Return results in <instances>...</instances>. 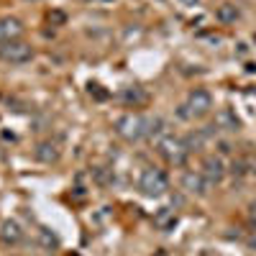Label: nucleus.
Instances as JSON below:
<instances>
[{"mask_svg": "<svg viewBox=\"0 0 256 256\" xmlns=\"http://www.w3.org/2000/svg\"><path fill=\"white\" fill-rule=\"evenodd\" d=\"M24 31H26V26L16 16H3L0 18V46L10 44V41H20Z\"/></svg>", "mask_w": 256, "mask_h": 256, "instance_id": "nucleus-8", "label": "nucleus"}, {"mask_svg": "<svg viewBox=\"0 0 256 256\" xmlns=\"http://www.w3.org/2000/svg\"><path fill=\"white\" fill-rule=\"evenodd\" d=\"M36 244L44 248V251H56L62 241H59V236H56L52 228H38L36 230Z\"/></svg>", "mask_w": 256, "mask_h": 256, "instance_id": "nucleus-17", "label": "nucleus"}, {"mask_svg": "<svg viewBox=\"0 0 256 256\" xmlns=\"http://www.w3.org/2000/svg\"><path fill=\"white\" fill-rule=\"evenodd\" d=\"M34 59V49L26 41H10V44L0 46V62L6 64H26Z\"/></svg>", "mask_w": 256, "mask_h": 256, "instance_id": "nucleus-4", "label": "nucleus"}, {"mask_svg": "<svg viewBox=\"0 0 256 256\" xmlns=\"http://www.w3.org/2000/svg\"><path fill=\"white\" fill-rule=\"evenodd\" d=\"M216 134H218L216 126H205V128H195V131H190V134L184 136V144H187V148H190V154H192V152H200L208 141L216 138Z\"/></svg>", "mask_w": 256, "mask_h": 256, "instance_id": "nucleus-9", "label": "nucleus"}, {"mask_svg": "<svg viewBox=\"0 0 256 256\" xmlns=\"http://www.w3.org/2000/svg\"><path fill=\"white\" fill-rule=\"evenodd\" d=\"M0 241L6 246H18L24 241V228L18 220H3L0 223Z\"/></svg>", "mask_w": 256, "mask_h": 256, "instance_id": "nucleus-11", "label": "nucleus"}, {"mask_svg": "<svg viewBox=\"0 0 256 256\" xmlns=\"http://www.w3.org/2000/svg\"><path fill=\"white\" fill-rule=\"evenodd\" d=\"M180 187L187 192V195H195V198H205L210 192V182L202 177V172H195V169H187V172L182 174L180 180Z\"/></svg>", "mask_w": 256, "mask_h": 256, "instance_id": "nucleus-6", "label": "nucleus"}, {"mask_svg": "<svg viewBox=\"0 0 256 256\" xmlns=\"http://www.w3.org/2000/svg\"><path fill=\"white\" fill-rule=\"evenodd\" d=\"M246 52H248V49H246V44H238V54H241V56H246Z\"/></svg>", "mask_w": 256, "mask_h": 256, "instance_id": "nucleus-26", "label": "nucleus"}, {"mask_svg": "<svg viewBox=\"0 0 256 256\" xmlns=\"http://www.w3.org/2000/svg\"><path fill=\"white\" fill-rule=\"evenodd\" d=\"M246 246L251 248V251H256V228L248 233V236H246Z\"/></svg>", "mask_w": 256, "mask_h": 256, "instance_id": "nucleus-22", "label": "nucleus"}, {"mask_svg": "<svg viewBox=\"0 0 256 256\" xmlns=\"http://www.w3.org/2000/svg\"><path fill=\"white\" fill-rule=\"evenodd\" d=\"M251 174H254V177H256V162H254V164H251Z\"/></svg>", "mask_w": 256, "mask_h": 256, "instance_id": "nucleus-27", "label": "nucleus"}, {"mask_svg": "<svg viewBox=\"0 0 256 256\" xmlns=\"http://www.w3.org/2000/svg\"><path fill=\"white\" fill-rule=\"evenodd\" d=\"M200 172H202V177L210 184H220L223 177L228 174V169H226V164H223V159L218 154H210V156L202 159V169H200Z\"/></svg>", "mask_w": 256, "mask_h": 256, "instance_id": "nucleus-7", "label": "nucleus"}, {"mask_svg": "<svg viewBox=\"0 0 256 256\" xmlns=\"http://www.w3.org/2000/svg\"><path fill=\"white\" fill-rule=\"evenodd\" d=\"M248 218H251V220H256V200H251V202H248Z\"/></svg>", "mask_w": 256, "mask_h": 256, "instance_id": "nucleus-23", "label": "nucleus"}, {"mask_svg": "<svg viewBox=\"0 0 256 256\" xmlns=\"http://www.w3.org/2000/svg\"><path fill=\"white\" fill-rule=\"evenodd\" d=\"M138 190L141 195L146 198H162L169 192V177L164 169H156V166H146L141 177H138Z\"/></svg>", "mask_w": 256, "mask_h": 256, "instance_id": "nucleus-3", "label": "nucleus"}, {"mask_svg": "<svg viewBox=\"0 0 256 256\" xmlns=\"http://www.w3.org/2000/svg\"><path fill=\"white\" fill-rule=\"evenodd\" d=\"M120 100L128 105V108H138V105H144L148 100V92L144 88H138V84H131V88L120 90Z\"/></svg>", "mask_w": 256, "mask_h": 256, "instance_id": "nucleus-13", "label": "nucleus"}, {"mask_svg": "<svg viewBox=\"0 0 256 256\" xmlns=\"http://www.w3.org/2000/svg\"><path fill=\"white\" fill-rule=\"evenodd\" d=\"M162 136H166V120L162 116H146V138L159 141Z\"/></svg>", "mask_w": 256, "mask_h": 256, "instance_id": "nucleus-16", "label": "nucleus"}, {"mask_svg": "<svg viewBox=\"0 0 256 256\" xmlns=\"http://www.w3.org/2000/svg\"><path fill=\"white\" fill-rule=\"evenodd\" d=\"M92 180H95L100 187H108V184L113 182L110 169H105V166H95V169H92Z\"/></svg>", "mask_w": 256, "mask_h": 256, "instance_id": "nucleus-18", "label": "nucleus"}, {"mask_svg": "<svg viewBox=\"0 0 256 256\" xmlns=\"http://www.w3.org/2000/svg\"><path fill=\"white\" fill-rule=\"evenodd\" d=\"M218 152H220V154H228V152H230V146H228V144L223 141V144H220V148H218Z\"/></svg>", "mask_w": 256, "mask_h": 256, "instance_id": "nucleus-24", "label": "nucleus"}, {"mask_svg": "<svg viewBox=\"0 0 256 256\" xmlns=\"http://www.w3.org/2000/svg\"><path fill=\"white\" fill-rule=\"evenodd\" d=\"M216 128L233 134V131H238V128H241V120H238V116L233 113L230 108H220V110L216 113Z\"/></svg>", "mask_w": 256, "mask_h": 256, "instance_id": "nucleus-12", "label": "nucleus"}, {"mask_svg": "<svg viewBox=\"0 0 256 256\" xmlns=\"http://www.w3.org/2000/svg\"><path fill=\"white\" fill-rule=\"evenodd\" d=\"M156 154L166 162V164H172V166H184L187 159H190V148L184 144V138L180 136H162L156 141Z\"/></svg>", "mask_w": 256, "mask_h": 256, "instance_id": "nucleus-2", "label": "nucleus"}, {"mask_svg": "<svg viewBox=\"0 0 256 256\" xmlns=\"http://www.w3.org/2000/svg\"><path fill=\"white\" fill-rule=\"evenodd\" d=\"M64 20H67V16H64L62 10H52V13H49V24H54V26H62Z\"/></svg>", "mask_w": 256, "mask_h": 256, "instance_id": "nucleus-20", "label": "nucleus"}, {"mask_svg": "<svg viewBox=\"0 0 256 256\" xmlns=\"http://www.w3.org/2000/svg\"><path fill=\"white\" fill-rule=\"evenodd\" d=\"M180 3H182V6H198L200 0H180Z\"/></svg>", "mask_w": 256, "mask_h": 256, "instance_id": "nucleus-25", "label": "nucleus"}, {"mask_svg": "<svg viewBox=\"0 0 256 256\" xmlns=\"http://www.w3.org/2000/svg\"><path fill=\"white\" fill-rule=\"evenodd\" d=\"M59 156H62V146L56 141H52V138L38 141L36 148H34V159L41 162V164H56Z\"/></svg>", "mask_w": 256, "mask_h": 256, "instance_id": "nucleus-10", "label": "nucleus"}, {"mask_svg": "<svg viewBox=\"0 0 256 256\" xmlns=\"http://www.w3.org/2000/svg\"><path fill=\"white\" fill-rule=\"evenodd\" d=\"M184 105L190 108L192 118H202V116H208L212 110V95L205 88H195V90H190Z\"/></svg>", "mask_w": 256, "mask_h": 256, "instance_id": "nucleus-5", "label": "nucleus"}, {"mask_svg": "<svg viewBox=\"0 0 256 256\" xmlns=\"http://www.w3.org/2000/svg\"><path fill=\"white\" fill-rule=\"evenodd\" d=\"M228 172H230L233 177H244V174H246V162H244V159H236V162L230 164Z\"/></svg>", "mask_w": 256, "mask_h": 256, "instance_id": "nucleus-19", "label": "nucleus"}, {"mask_svg": "<svg viewBox=\"0 0 256 256\" xmlns=\"http://www.w3.org/2000/svg\"><path fill=\"white\" fill-rule=\"evenodd\" d=\"M177 118H180V120H192V113H190V108H187L184 102L177 108Z\"/></svg>", "mask_w": 256, "mask_h": 256, "instance_id": "nucleus-21", "label": "nucleus"}, {"mask_svg": "<svg viewBox=\"0 0 256 256\" xmlns=\"http://www.w3.org/2000/svg\"><path fill=\"white\" fill-rule=\"evenodd\" d=\"M180 223V218H177V212L172 210V208H159L156 212H154V226L159 228V230H174V226Z\"/></svg>", "mask_w": 256, "mask_h": 256, "instance_id": "nucleus-14", "label": "nucleus"}, {"mask_svg": "<svg viewBox=\"0 0 256 256\" xmlns=\"http://www.w3.org/2000/svg\"><path fill=\"white\" fill-rule=\"evenodd\" d=\"M113 128H116L118 138H123L126 144H138L146 138V116L123 113L120 118H116Z\"/></svg>", "mask_w": 256, "mask_h": 256, "instance_id": "nucleus-1", "label": "nucleus"}, {"mask_svg": "<svg viewBox=\"0 0 256 256\" xmlns=\"http://www.w3.org/2000/svg\"><path fill=\"white\" fill-rule=\"evenodd\" d=\"M241 18V8L236 3H220L216 8V20L223 26H230V24H236V20Z\"/></svg>", "mask_w": 256, "mask_h": 256, "instance_id": "nucleus-15", "label": "nucleus"}]
</instances>
